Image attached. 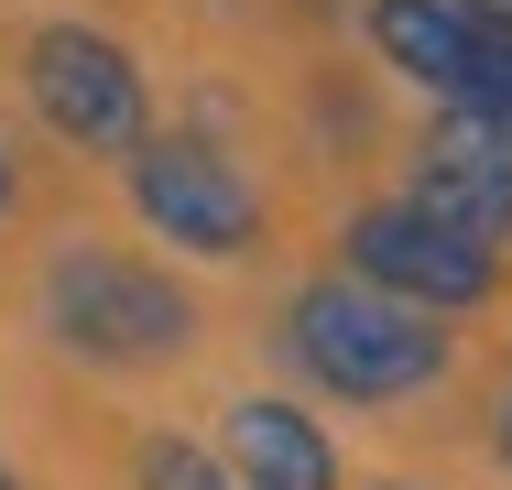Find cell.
Segmentation results:
<instances>
[{"mask_svg":"<svg viewBox=\"0 0 512 490\" xmlns=\"http://www.w3.org/2000/svg\"><path fill=\"white\" fill-rule=\"evenodd\" d=\"M338 273L393 294V305H414V316H469V305L502 294V251L469 240V229H447L414 196H371V207L338 218Z\"/></svg>","mask_w":512,"mask_h":490,"instance_id":"cell-4","label":"cell"},{"mask_svg":"<svg viewBox=\"0 0 512 490\" xmlns=\"http://www.w3.org/2000/svg\"><path fill=\"white\" fill-rule=\"evenodd\" d=\"M44 338L66 349V360H88L109 382H142V371H175L186 349H197V294L175 284L153 251H120V240H55L44 251Z\"/></svg>","mask_w":512,"mask_h":490,"instance_id":"cell-1","label":"cell"},{"mask_svg":"<svg viewBox=\"0 0 512 490\" xmlns=\"http://www.w3.org/2000/svg\"><path fill=\"white\" fill-rule=\"evenodd\" d=\"M120 186H131V218L164 251H186V262H262V240H273V196L251 186L218 142L142 131L120 153Z\"/></svg>","mask_w":512,"mask_h":490,"instance_id":"cell-3","label":"cell"},{"mask_svg":"<svg viewBox=\"0 0 512 490\" xmlns=\"http://www.w3.org/2000/svg\"><path fill=\"white\" fill-rule=\"evenodd\" d=\"M284 360H295L306 392L371 414V403L436 392L447 371H458V338H447V316H414V305L349 284V273H316V284L284 294Z\"/></svg>","mask_w":512,"mask_h":490,"instance_id":"cell-2","label":"cell"},{"mask_svg":"<svg viewBox=\"0 0 512 490\" xmlns=\"http://www.w3.org/2000/svg\"><path fill=\"white\" fill-rule=\"evenodd\" d=\"M22 98L33 120L66 142V153H131L153 131V77L120 33H88V22H44L22 33Z\"/></svg>","mask_w":512,"mask_h":490,"instance_id":"cell-5","label":"cell"},{"mask_svg":"<svg viewBox=\"0 0 512 490\" xmlns=\"http://www.w3.org/2000/svg\"><path fill=\"white\" fill-rule=\"evenodd\" d=\"M218 469L240 490H349L338 436L316 425L306 403H284V392H240L218 414Z\"/></svg>","mask_w":512,"mask_h":490,"instance_id":"cell-8","label":"cell"},{"mask_svg":"<svg viewBox=\"0 0 512 490\" xmlns=\"http://www.w3.org/2000/svg\"><path fill=\"white\" fill-rule=\"evenodd\" d=\"M131 480H142V490H240L229 469H218V447L175 436V425H153V436L131 447Z\"/></svg>","mask_w":512,"mask_h":490,"instance_id":"cell-9","label":"cell"},{"mask_svg":"<svg viewBox=\"0 0 512 490\" xmlns=\"http://www.w3.org/2000/svg\"><path fill=\"white\" fill-rule=\"evenodd\" d=\"M22 218V164H11V142H0V229Z\"/></svg>","mask_w":512,"mask_h":490,"instance_id":"cell-10","label":"cell"},{"mask_svg":"<svg viewBox=\"0 0 512 490\" xmlns=\"http://www.w3.org/2000/svg\"><path fill=\"white\" fill-rule=\"evenodd\" d=\"M0 490H22V469H11V458H0Z\"/></svg>","mask_w":512,"mask_h":490,"instance_id":"cell-13","label":"cell"},{"mask_svg":"<svg viewBox=\"0 0 512 490\" xmlns=\"http://www.w3.org/2000/svg\"><path fill=\"white\" fill-rule=\"evenodd\" d=\"M371 490H414V480H371Z\"/></svg>","mask_w":512,"mask_h":490,"instance_id":"cell-14","label":"cell"},{"mask_svg":"<svg viewBox=\"0 0 512 490\" xmlns=\"http://www.w3.org/2000/svg\"><path fill=\"white\" fill-rule=\"evenodd\" d=\"M502 458H512V392H502Z\"/></svg>","mask_w":512,"mask_h":490,"instance_id":"cell-12","label":"cell"},{"mask_svg":"<svg viewBox=\"0 0 512 490\" xmlns=\"http://www.w3.org/2000/svg\"><path fill=\"white\" fill-rule=\"evenodd\" d=\"M404 196L502 251L512 240V131L502 120H469V109H436V120L414 131V186Z\"/></svg>","mask_w":512,"mask_h":490,"instance_id":"cell-7","label":"cell"},{"mask_svg":"<svg viewBox=\"0 0 512 490\" xmlns=\"http://www.w3.org/2000/svg\"><path fill=\"white\" fill-rule=\"evenodd\" d=\"M371 44L436 109H469V120L512 131V22H480L458 0H371Z\"/></svg>","mask_w":512,"mask_h":490,"instance_id":"cell-6","label":"cell"},{"mask_svg":"<svg viewBox=\"0 0 512 490\" xmlns=\"http://www.w3.org/2000/svg\"><path fill=\"white\" fill-rule=\"evenodd\" d=\"M458 11H480V22H512V0H458Z\"/></svg>","mask_w":512,"mask_h":490,"instance_id":"cell-11","label":"cell"}]
</instances>
